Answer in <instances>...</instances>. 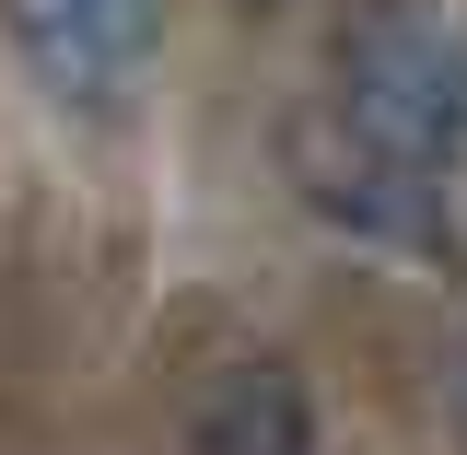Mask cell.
<instances>
[{
  "label": "cell",
  "mask_w": 467,
  "mask_h": 455,
  "mask_svg": "<svg viewBox=\"0 0 467 455\" xmlns=\"http://www.w3.org/2000/svg\"><path fill=\"white\" fill-rule=\"evenodd\" d=\"M339 129L444 175L467 152V36L420 0H362L339 24Z\"/></svg>",
  "instance_id": "obj_1"
},
{
  "label": "cell",
  "mask_w": 467,
  "mask_h": 455,
  "mask_svg": "<svg viewBox=\"0 0 467 455\" xmlns=\"http://www.w3.org/2000/svg\"><path fill=\"white\" fill-rule=\"evenodd\" d=\"M152 24L164 0H12V36L58 106H117L152 58Z\"/></svg>",
  "instance_id": "obj_2"
},
{
  "label": "cell",
  "mask_w": 467,
  "mask_h": 455,
  "mask_svg": "<svg viewBox=\"0 0 467 455\" xmlns=\"http://www.w3.org/2000/svg\"><path fill=\"white\" fill-rule=\"evenodd\" d=\"M304 187H316L327 222L374 233V245H409V257H444V245H456L432 164H398V152H374V140H350V129H316V140H304Z\"/></svg>",
  "instance_id": "obj_3"
},
{
  "label": "cell",
  "mask_w": 467,
  "mask_h": 455,
  "mask_svg": "<svg viewBox=\"0 0 467 455\" xmlns=\"http://www.w3.org/2000/svg\"><path fill=\"white\" fill-rule=\"evenodd\" d=\"M187 455H316V398L281 362H234L187 420Z\"/></svg>",
  "instance_id": "obj_4"
}]
</instances>
